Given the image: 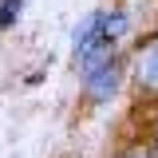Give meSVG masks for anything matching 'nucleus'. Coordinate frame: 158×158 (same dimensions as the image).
I'll return each mask as SVG.
<instances>
[{
	"label": "nucleus",
	"instance_id": "f03ea898",
	"mask_svg": "<svg viewBox=\"0 0 158 158\" xmlns=\"http://www.w3.org/2000/svg\"><path fill=\"white\" fill-rule=\"evenodd\" d=\"M115 87H118V63L115 59H103V63H95L87 71V95L91 99H107Z\"/></svg>",
	"mask_w": 158,
	"mask_h": 158
},
{
	"label": "nucleus",
	"instance_id": "20e7f679",
	"mask_svg": "<svg viewBox=\"0 0 158 158\" xmlns=\"http://www.w3.org/2000/svg\"><path fill=\"white\" fill-rule=\"evenodd\" d=\"M20 8H24V0H0V28H8L20 16Z\"/></svg>",
	"mask_w": 158,
	"mask_h": 158
},
{
	"label": "nucleus",
	"instance_id": "7ed1b4c3",
	"mask_svg": "<svg viewBox=\"0 0 158 158\" xmlns=\"http://www.w3.org/2000/svg\"><path fill=\"white\" fill-rule=\"evenodd\" d=\"M135 75H138V83L146 87V91H158V36L138 52V59H135Z\"/></svg>",
	"mask_w": 158,
	"mask_h": 158
},
{
	"label": "nucleus",
	"instance_id": "f257e3e1",
	"mask_svg": "<svg viewBox=\"0 0 158 158\" xmlns=\"http://www.w3.org/2000/svg\"><path fill=\"white\" fill-rule=\"evenodd\" d=\"M127 32V16L123 12H95L87 16V24L75 32V59L83 63V71H91L95 63L111 59L115 40Z\"/></svg>",
	"mask_w": 158,
	"mask_h": 158
},
{
	"label": "nucleus",
	"instance_id": "39448f33",
	"mask_svg": "<svg viewBox=\"0 0 158 158\" xmlns=\"http://www.w3.org/2000/svg\"><path fill=\"white\" fill-rule=\"evenodd\" d=\"M123 158H158L154 150H131V154H123Z\"/></svg>",
	"mask_w": 158,
	"mask_h": 158
}]
</instances>
